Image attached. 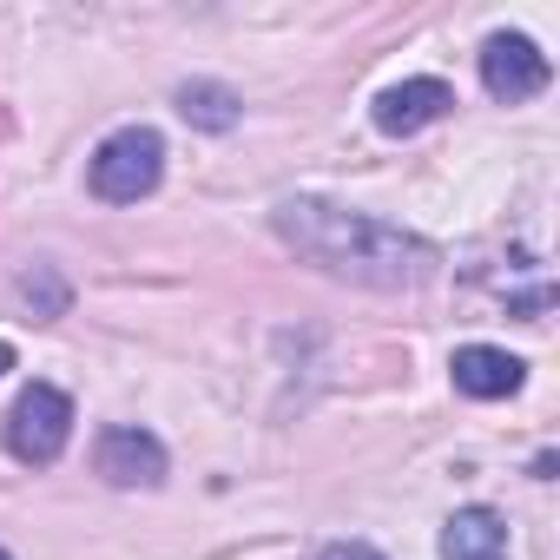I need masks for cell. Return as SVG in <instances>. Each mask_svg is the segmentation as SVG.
Listing matches in <instances>:
<instances>
[{"label": "cell", "instance_id": "1", "mask_svg": "<svg viewBox=\"0 0 560 560\" xmlns=\"http://www.w3.org/2000/svg\"><path fill=\"white\" fill-rule=\"evenodd\" d=\"M277 237L298 244L330 277L376 284V291L422 284V277L435 270V250L422 237H402L396 224L363 218V211H343V205H324V198H284V205H277Z\"/></svg>", "mask_w": 560, "mask_h": 560}, {"label": "cell", "instance_id": "2", "mask_svg": "<svg viewBox=\"0 0 560 560\" xmlns=\"http://www.w3.org/2000/svg\"><path fill=\"white\" fill-rule=\"evenodd\" d=\"M165 172V139L152 126H119L100 152H93V191L106 205H139Z\"/></svg>", "mask_w": 560, "mask_h": 560}, {"label": "cell", "instance_id": "3", "mask_svg": "<svg viewBox=\"0 0 560 560\" xmlns=\"http://www.w3.org/2000/svg\"><path fill=\"white\" fill-rule=\"evenodd\" d=\"M67 435H73V402H67V389H54V383L21 389V402L8 409V448H14L21 462L47 468V462H60Z\"/></svg>", "mask_w": 560, "mask_h": 560}, {"label": "cell", "instance_id": "4", "mask_svg": "<svg viewBox=\"0 0 560 560\" xmlns=\"http://www.w3.org/2000/svg\"><path fill=\"white\" fill-rule=\"evenodd\" d=\"M547 80H553V67H547V54H540L527 34H494V40L481 47V86H488L494 100L521 106V100H534Z\"/></svg>", "mask_w": 560, "mask_h": 560}, {"label": "cell", "instance_id": "5", "mask_svg": "<svg viewBox=\"0 0 560 560\" xmlns=\"http://www.w3.org/2000/svg\"><path fill=\"white\" fill-rule=\"evenodd\" d=\"M100 475L113 488H159L165 481V448L145 429H106L100 435Z\"/></svg>", "mask_w": 560, "mask_h": 560}, {"label": "cell", "instance_id": "6", "mask_svg": "<svg viewBox=\"0 0 560 560\" xmlns=\"http://www.w3.org/2000/svg\"><path fill=\"white\" fill-rule=\"evenodd\" d=\"M448 106H455V93H448L442 80H402V86H389V93L376 100V126H383L389 139H409V132L435 126Z\"/></svg>", "mask_w": 560, "mask_h": 560}, {"label": "cell", "instance_id": "7", "mask_svg": "<svg viewBox=\"0 0 560 560\" xmlns=\"http://www.w3.org/2000/svg\"><path fill=\"white\" fill-rule=\"evenodd\" d=\"M455 389L462 396H475V402H494V396H514L521 389V357H508V350H488V343H468V350H455Z\"/></svg>", "mask_w": 560, "mask_h": 560}, {"label": "cell", "instance_id": "8", "mask_svg": "<svg viewBox=\"0 0 560 560\" xmlns=\"http://www.w3.org/2000/svg\"><path fill=\"white\" fill-rule=\"evenodd\" d=\"M442 560H508V527L494 508H462L442 527Z\"/></svg>", "mask_w": 560, "mask_h": 560}, {"label": "cell", "instance_id": "9", "mask_svg": "<svg viewBox=\"0 0 560 560\" xmlns=\"http://www.w3.org/2000/svg\"><path fill=\"white\" fill-rule=\"evenodd\" d=\"M178 113L205 132H231L237 126V93L218 86V80H191V86H178Z\"/></svg>", "mask_w": 560, "mask_h": 560}, {"label": "cell", "instance_id": "10", "mask_svg": "<svg viewBox=\"0 0 560 560\" xmlns=\"http://www.w3.org/2000/svg\"><path fill=\"white\" fill-rule=\"evenodd\" d=\"M324 560H383V553H376V547H363V540H337Z\"/></svg>", "mask_w": 560, "mask_h": 560}, {"label": "cell", "instance_id": "11", "mask_svg": "<svg viewBox=\"0 0 560 560\" xmlns=\"http://www.w3.org/2000/svg\"><path fill=\"white\" fill-rule=\"evenodd\" d=\"M8 370H14V350H8V343H0V376H8Z\"/></svg>", "mask_w": 560, "mask_h": 560}, {"label": "cell", "instance_id": "12", "mask_svg": "<svg viewBox=\"0 0 560 560\" xmlns=\"http://www.w3.org/2000/svg\"><path fill=\"white\" fill-rule=\"evenodd\" d=\"M0 560H14V553H8V547H0Z\"/></svg>", "mask_w": 560, "mask_h": 560}]
</instances>
